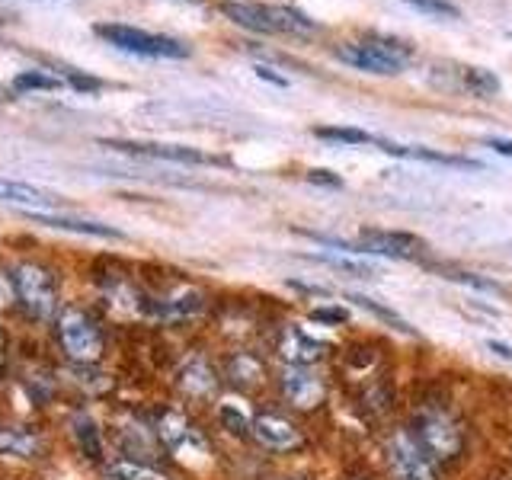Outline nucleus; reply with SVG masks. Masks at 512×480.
<instances>
[{
  "instance_id": "1",
  "label": "nucleus",
  "mask_w": 512,
  "mask_h": 480,
  "mask_svg": "<svg viewBox=\"0 0 512 480\" xmlns=\"http://www.w3.org/2000/svg\"><path fill=\"white\" fill-rule=\"evenodd\" d=\"M336 58L349 68L365 71V74H400L410 64V48L391 39V36H365L362 42H346L336 45Z\"/></svg>"
},
{
  "instance_id": "2",
  "label": "nucleus",
  "mask_w": 512,
  "mask_h": 480,
  "mask_svg": "<svg viewBox=\"0 0 512 480\" xmlns=\"http://www.w3.org/2000/svg\"><path fill=\"white\" fill-rule=\"evenodd\" d=\"M410 436L420 442L432 461H455L464 452V429L452 420V413L439 407H426L416 413Z\"/></svg>"
},
{
  "instance_id": "3",
  "label": "nucleus",
  "mask_w": 512,
  "mask_h": 480,
  "mask_svg": "<svg viewBox=\"0 0 512 480\" xmlns=\"http://www.w3.org/2000/svg\"><path fill=\"white\" fill-rule=\"evenodd\" d=\"M96 36L106 39L112 48L128 55H141V58H186L189 48L180 39L170 36H157V32H144L125 23H100L96 26Z\"/></svg>"
},
{
  "instance_id": "4",
  "label": "nucleus",
  "mask_w": 512,
  "mask_h": 480,
  "mask_svg": "<svg viewBox=\"0 0 512 480\" xmlns=\"http://www.w3.org/2000/svg\"><path fill=\"white\" fill-rule=\"evenodd\" d=\"M16 301H23L29 317L52 320L58 311V282L55 276L39 263H20L13 269Z\"/></svg>"
},
{
  "instance_id": "5",
  "label": "nucleus",
  "mask_w": 512,
  "mask_h": 480,
  "mask_svg": "<svg viewBox=\"0 0 512 480\" xmlns=\"http://www.w3.org/2000/svg\"><path fill=\"white\" fill-rule=\"evenodd\" d=\"M58 340L61 349L68 352L74 362H100L103 356V333L93 324V317L77 311V308H64L58 314Z\"/></svg>"
},
{
  "instance_id": "6",
  "label": "nucleus",
  "mask_w": 512,
  "mask_h": 480,
  "mask_svg": "<svg viewBox=\"0 0 512 480\" xmlns=\"http://www.w3.org/2000/svg\"><path fill=\"white\" fill-rule=\"evenodd\" d=\"M388 458L394 464V474L400 480H439L436 477V461H432L420 442H416L410 432H397L388 445Z\"/></svg>"
},
{
  "instance_id": "7",
  "label": "nucleus",
  "mask_w": 512,
  "mask_h": 480,
  "mask_svg": "<svg viewBox=\"0 0 512 480\" xmlns=\"http://www.w3.org/2000/svg\"><path fill=\"white\" fill-rule=\"evenodd\" d=\"M426 247L420 237L404 234V231H362L356 253H375V256H391V260H413Z\"/></svg>"
},
{
  "instance_id": "8",
  "label": "nucleus",
  "mask_w": 512,
  "mask_h": 480,
  "mask_svg": "<svg viewBox=\"0 0 512 480\" xmlns=\"http://www.w3.org/2000/svg\"><path fill=\"white\" fill-rule=\"evenodd\" d=\"M103 148L122 151V154H135V157H154V160H173V164H215V157H208L196 148H186V144H148V141H116L106 138L100 141Z\"/></svg>"
},
{
  "instance_id": "9",
  "label": "nucleus",
  "mask_w": 512,
  "mask_h": 480,
  "mask_svg": "<svg viewBox=\"0 0 512 480\" xmlns=\"http://www.w3.org/2000/svg\"><path fill=\"white\" fill-rule=\"evenodd\" d=\"M282 394L288 397V404H295L298 410H314L324 400L327 388L308 365H285L282 368Z\"/></svg>"
},
{
  "instance_id": "10",
  "label": "nucleus",
  "mask_w": 512,
  "mask_h": 480,
  "mask_svg": "<svg viewBox=\"0 0 512 480\" xmlns=\"http://www.w3.org/2000/svg\"><path fill=\"white\" fill-rule=\"evenodd\" d=\"M157 439L164 442L170 452H208V442L202 439V432L192 426L183 413L176 410H164L157 416Z\"/></svg>"
},
{
  "instance_id": "11",
  "label": "nucleus",
  "mask_w": 512,
  "mask_h": 480,
  "mask_svg": "<svg viewBox=\"0 0 512 480\" xmlns=\"http://www.w3.org/2000/svg\"><path fill=\"white\" fill-rule=\"evenodd\" d=\"M250 436L272 448V452H292V448L301 445V432L295 429V423H288L279 413H260L250 423Z\"/></svg>"
},
{
  "instance_id": "12",
  "label": "nucleus",
  "mask_w": 512,
  "mask_h": 480,
  "mask_svg": "<svg viewBox=\"0 0 512 480\" xmlns=\"http://www.w3.org/2000/svg\"><path fill=\"white\" fill-rule=\"evenodd\" d=\"M279 356L288 365H311L327 356V343L314 340V336H308L298 327H285L279 336Z\"/></svg>"
},
{
  "instance_id": "13",
  "label": "nucleus",
  "mask_w": 512,
  "mask_h": 480,
  "mask_svg": "<svg viewBox=\"0 0 512 480\" xmlns=\"http://www.w3.org/2000/svg\"><path fill=\"white\" fill-rule=\"evenodd\" d=\"M205 308V298L196 288H180L167 298H148V314L160 317V320H186V317H196Z\"/></svg>"
},
{
  "instance_id": "14",
  "label": "nucleus",
  "mask_w": 512,
  "mask_h": 480,
  "mask_svg": "<svg viewBox=\"0 0 512 480\" xmlns=\"http://www.w3.org/2000/svg\"><path fill=\"white\" fill-rule=\"evenodd\" d=\"M0 202H10V205H23L26 212H39V208H58L61 196L55 192H45L32 183H16V180H4L0 176Z\"/></svg>"
},
{
  "instance_id": "15",
  "label": "nucleus",
  "mask_w": 512,
  "mask_h": 480,
  "mask_svg": "<svg viewBox=\"0 0 512 480\" xmlns=\"http://www.w3.org/2000/svg\"><path fill=\"white\" fill-rule=\"evenodd\" d=\"M176 384H180V391L192 400H208L215 391H218V375L215 368L208 365L205 359H189L183 368H180V378H176Z\"/></svg>"
},
{
  "instance_id": "16",
  "label": "nucleus",
  "mask_w": 512,
  "mask_h": 480,
  "mask_svg": "<svg viewBox=\"0 0 512 480\" xmlns=\"http://www.w3.org/2000/svg\"><path fill=\"white\" fill-rule=\"evenodd\" d=\"M26 218H32L36 224H45V228L55 231H71V234H87V237H122L116 228L100 221H84V218H64V215H45V212H26Z\"/></svg>"
},
{
  "instance_id": "17",
  "label": "nucleus",
  "mask_w": 512,
  "mask_h": 480,
  "mask_svg": "<svg viewBox=\"0 0 512 480\" xmlns=\"http://www.w3.org/2000/svg\"><path fill=\"white\" fill-rule=\"evenodd\" d=\"M228 378L240 391H256L266 381V365L253 352H237L228 359Z\"/></svg>"
},
{
  "instance_id": "18",
  "label": "nucleus",
  "mask_w": 512,
  "mask_h": 480,
  "mask_svg": "<svg viewBox=\"0 0 512 480\" xmlns=\"http://www.w3.org/2000/svg\"><path fill=\"white\" fill-rule=\"evenodd\" d=\"M45 452L42 439L36 432L20 429V426H4L0 429V455H13V458H39Z\"/></svg>"
},
{
  "instance_id": "19",
  "label": "nucleus",
  "mask_w": 512,
  "mask_h": 480,
  "mask_svg": "<svg viewBox=\"0 0 512 480\" xmlns=\"http://www.w3.org/2000/svg\"><path fill=\"white\" fill-rule=\"evenodd\" d=\"M71 436H74L80 452H84L90 461L103 458V436H100V429H96V423L90 420L87 413H77L71 420Z\"/></svg>"
},
{
  "instance_id": "20",
  "label": "nucleus",
  "mask_w": 512,
  "mask_h": 480,
  "mask_svg": "<svg viewBox=\"0 0 512 480\" xmlns=\"http://www.w3.org/2000/svg\"><path fill=\"white\" fill-rule=\"evenodd\" d=\"M458 74L461 77H458L455 90H468L474 96H496L500 93V80L484 68H458Z\"/></svg>"
},
{
  "instance_id": "21",
  "label": "nucleus",
  "mask_w": 512,
  "mask_h": 480,
  "mask_svg": "<svg viewBox=\"0 0 512 480\" xmlns=\"http://www.w3.org/2000/svg\"><path fill=\"white\" fill-rule=\"evenodd\" d=\"M109 477L112 480H170L160 471H154L151 464H141L135 458H119L109 464Z\"/></svg>"
},
{
  "instance_id": "22",
  "label": "nucleus",
  "mask_w": 512,
  "mask_h": 480,
  "mask_svg": "<svg viewBox=\"0 0 512 480\" xmlns=\"http://www.w3.org/2000/svg\"><path fill=\"white\" fill-rule=\"evenodd\" d=\"M61 77H52L45 71H23L13 77V90L16 93H32V90H58Z\"/></svg>"
},
{
  "instance_id": "23",
  "label": "nucleus",
  "mask_w": 512,
  "mask_h": 480,
  "mask_svg": "<svg viewBox=\"0 0 512 480\" xmlns=\"http://www.w3.org/2000/svg\"><path fill=\"white\" fill-rule=\"evenodd\" d=\"M317 138L324 141H340V144H372L375 138L362 132V128H314Z\"/></svg>"
},
{
  "instance_id": "24",
  "label": "nucleus",
  "mask_w": 512,
  "mask_h": 480,
  "mask_svg": "<svg viewBox=\"0 0 512 480\" xmlns=\"http://www.w3.org/2000/svg\"><path fill=\"white\" fill-rule=\"evenodd\" d=\"M349 301H356L359 308H365V311H372V314H378L381 320H388V324H394L397 330H410L404 320H400V314L397 311H391V308H384V304H378V301H372V298H365V295H346Z\"/></svg>"
},
{
  "instance_id": "25",
  "label": "nucleus",
  "mask_w": 512,
  "mask_h": 480,
  "mask_svg": "<svg viewBox=\"0 0 512 480\" xmlns=\"http://www.w3.org/2000/svg\"><path fill=\"white\" fill-rule=\"evenodd\" d=\"M218 420H221L224 429L234 432V436H247V432H250V420H247V416L240 413L237 407H231V404H224V407L218 410Z\"/></svg>"
},
{
  "instance_id": "26",
  "label": "nucleus",
  "mask_w": 512,
  "mask_h": 480,
  "mask_svg": "<svg viewBox=\"0 0 512 480\" xmlns=\"http://www.w3.org/2000/svg\"><path fill=\"white\" fill-rule=\"evenodd\" d=\"M404 4H410V7H416L420 13H429V16H461V10L452 4V0H404Z\"/></svg>"
},
{
  "instance_id": "27",
  "label": "nucleus",
  "mask_w": 512,
  "mask_h": 480,
  "mask_svg": "<svg viewBox=\"0 0 512 480\" xmlns=\"http://www.w3.org/2000/svg\"><path fill=\"white\" fill-rule=\"evenodd\" d=\"M448 279H455L461 285H471V288H477V292H503L496 282H490L484 276H471V272H448Z\"/></svg>"
},
{
  "instance_id": "28",
  "label": "nucleus",
  "mask_w": 512,
  "mask_h": 480,
  "mask_svg": "<svg viewBox=\"0 0 512 480\" xmlns=\"http://www.w3.org/2000/svg\"><path fill=\"white\" fill-rule=\"evenodd\" d=\"M311 320H314V324H346L349 311L346 308H314Z\"/></svg>"
},
{
  "instance_id": "29",
  "label": "nucleus",
  "mask_w": 512,
  "mask_h": 480,
  "mask_svg": "<svg viewBox=\"0 0 512 480\" xmlns=\"http://www.w3.org/2000/svg\"><path fill=\"white\" fill-rule=\"evenodd\" d=\"M16 304V285H13V276L10 272L0 269V311H7Z\"/></svg>"
},
{
  "instance_id": "30",
  "label": "nucleus",
  "mask_w": 512,
  "mask_h": 480,
  "mask_svg": "<svg viewBox=\"0 0 512 480\" xmlns=\"http://www.w3.org/2000/svg\"><path fill=\"white\" fill-rule=\"evenodd\" d=\"M64 77L71 80V87L74 90H80V93H96L103 84L96 77H87V74H77V71H64Z\"/></svg>"
},
{
  "instance_id": "31",
  "label": "nucleus",
  "mask_w": 512,
  "mask_h": 480,
  "mask_svg": "<svg viewBox=\"0 0 512 480\" xmlns=\"http://www.w3.org/2000/svg\"><path fill=\"white\" fill-rule=\"evenodd\" d=\"M308 180L317 183V186H333V189H340V186H343L340 176H333L330 170H311V173H308Z\"/></svg>"
},
{
  "instance_id": "32",
  "label": "nucleus",
  "mask_w": 512,
  "mask_h": 480,
  "mask_svg": "<svg viewBox=\"0 0 512 480\" xmlns=\"http://www.w3.org/2000/svg\"><path fill=\"white\" fill-rule=\"evenodd\" d=\"M256 74H260L263 80H269V84H276V87H285V84H288L285 77H279V74L272 71V68H263V64H260V68H256Z\"/></svg>"
},
{
  "instance_id": "33",
  "label": "nucleus",
  "mask_w": 512,
  "mask_h": 480,
  "mask_svg": "<svg viewBox=\"0 0 512 480\" xmlns=\"http://www.w3.org/2000/svg\"><path fill=\"white\" fill-rule=\"evenodd\" d=\"M487 144L496 151V154H506V157H512V141H506V138H487Z\"/></svg>"
},
{
  "instance_id": "34",
  "label": "nucleus",
  "mask_w": 512,
  "mask_h": 480,
  "mask_svg": "<svg viewBox=\"0 0 512 480\" xmlns=\"http://www.w3.org/2000/svg\"><path fill=\"white\" fill-rule=\"evenodd\" d=\"M493 352H496V356H503V359H512V346H506V343H496V340H490L487 343Z\"/></svg>"
},
{
  "instance_id": "35",
  "label": "nucleus",
  "mask_w": 512,
  "mask_h": 480,
  "mask_svg": "<svg viewBox=\"0 0 512 480\" xmlns=\"http://www.w3.org/2000/svg\"><path fill=\"white\" fill-rule=\"evenodd\" d=\"M0 349H4V330H0Z\"/></svg>"
}]
</instances>
